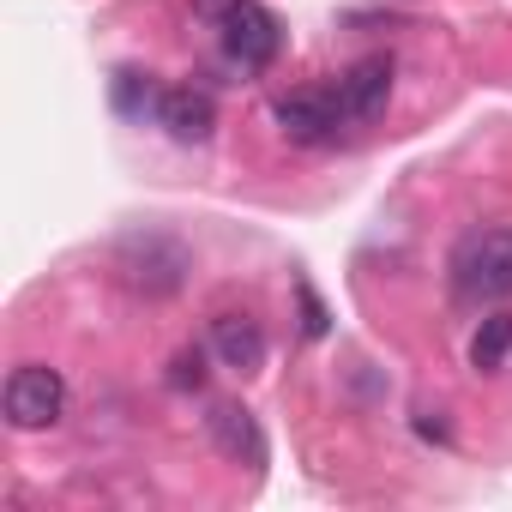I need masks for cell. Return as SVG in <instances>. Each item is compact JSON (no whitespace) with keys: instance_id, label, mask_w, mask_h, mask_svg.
<instances>
[{"instance_id":"obj_1","label":"cell","mask_w":512,"mask_h":512,"mask_svg":"<svg viewBox=\"0 0 512 512\" xmlns=\"http://www.w3.org/2000/svg\"><path fill=\"white\" fill-rule=\"evenodd\" d=\"M115 272H121V284H127L133 296L163 302V296H175V290L187 284L193 253H187L169 229H133V235L115 247Z\"/></svg>"},{"instance_id":"obj_6","label":"cell","mask_w":512,"mask_h":512,"mask_svg":"<svg viewBox=\"0 0 512 512\" xmlns=\"http://www.w3.org/2000/svg\"><path fill=\"white\" fill-rule=\"evenodd\" d=\"M205 428H211V446H217L229 464H247V470L266 464V428H260V416H253L247 404H229V398L211 404Z\"/></svg>"},{"instance_id":"obj_2","label":"cell","mask_w":512,"mask_h":512,"mask_svg":"<svg viewBox=\"0 0 512 512\" xmlns=\"http://www.w3.org/2000/svg\"><path fill=\"white\" fill-rule=\"evenodd\" d=\"M452 290L464 302H506L512 296V229H470L452 247Z\"/></svg>"},{"instance_id":"obj_10","label":"cell","mask_w":512,"mask_h":512,"mask_svg":"<svg viewBox=\"0 0 512 512\" xmlns=\"http://www.w3.org/2000/svg\"><path fill=\"white\" fill-rule=\"evenodd\" d=\"M506 356H512V314H488L476 326V338H470V368L476 374H500Z\"/></svg>"},{"instance_id":"obj_5","label":"cell","mask_w":512,"mask_h":512,"mask_svg":"<svg viewBox=\"0 0 512 512\" xmlns=\"http://www.w3.org/2000/svg\"><path fill=\"white\" fill-rule=\"evenodd\" d=\"M272 121H278L284 139H296V145H332L350 115H344L338 91H290V97H278Z\"/></svg>"},{"instance_id":"obj_13","label":"cell","mask_w":512,"mask_h":512,"mask_svg":"<svg viewBox=\"0 0 512 512\" xmlns=\"http://www.w3.org/2000/svg\"><path fill=\"white\" fill-rule=\"evenodd\" d=\"M302 326H308V338H326V308L308 284H302Z\"/></svg>"},{"instance_id":"obj_4","label":"cell","mask_w":512,"mask_h":512,"mask_svg":"<svg viewBox=\"0 0 512 512\" xmlns=\"http://www.w3.org/2000/svg\"><path fill=\"white\" fill-rule=\"evenodd\" d=\"M0 410H7V422L19 434H37V428H55L61 410H67V380L61 368L49 362H25L7 374V392H0Z\"/></svg>"},{"instance_id":"obj_9","label":"cell","mask_w":512,"mask_h":512,"mask_svg":"<svg viewBox=\"0 0 512 512\" xmlns=\"http://www.w3.org/2000/svg\"><path fill=\"white\" fill-rule=\"evenodd\" d=\"M157 127H163L175 145H205V139H211V127H217V109H211V97H205V91L175 85V91H163V97H157Z\"/></svg>"},{"instance_id":"obj_7","label":"cell","mask_w":512,"mask_h":512,"mask_svg":"<svg viewBox=\"0 0 512 512\" xmlns=\"http://www.w3.org/2000/svg\"><path fill=\"white\" fill-rule=\"evenodd\" d=\"M338 103H344L350 121L386 115V103H392V61H386V55H362V61L338 79Z\"/></svg>"},{"instance_id":"obj_3","label":"cell","mask_w":512,"mask_h":512,"mask_svg":"<svg viewBox=\"0 0 512 512\" xmlns=\"http://www.w3.org/2000/svg\"><path fill=\"white\" fill-rule=\"evenodd\" d=\"M217 31H223V55L235 67H247V73L272 67L278 49H284V25H278V13L266 7V0H229V7L217 13Z\"/></svg>"},{"instance_id":"obj_8","label":"cell","mask_w":512,"mask_h":512,"mask_svg":"<svg viewBox=\"0 0 512 512\" xmlns=\"http://www.w3.org/2000/svg\"><path fill=\"white\" fill-rule=\"evenodd\" d=\"M211 356L235 374H260L266 368V332L253 314H217L211 320Z\"/></svg>"},{"instance_id":"obj_11","label":"cell","mask_w":512,"mask_h":512,"mask_svg":"<svg viewBox=\"0 0 512 512\" xmlns=\"http://www.w3.org/2000/svg\"><path fill=\"white\" fill-rule=\"evenodd\" d=\"M157 97H163V91L151 85V73H133V67L115 73V103H121V115H145V109L157 115Z\"/></svg>"},{"instance_id":"obj_12","label":"cell","mask_w":512,"mask_h":512,"mask_svg":"<svg viewBox=\"0 0 512 512\" xmlns=\"http://www.w3.org/2000/svg\"><path fill=\"white\" fill-rule=\"evenodd\" d=\"M169 386H175V392H199V386H205V356H199V350H181V356L169 362Z\"/></svg>"}]
</instances>
